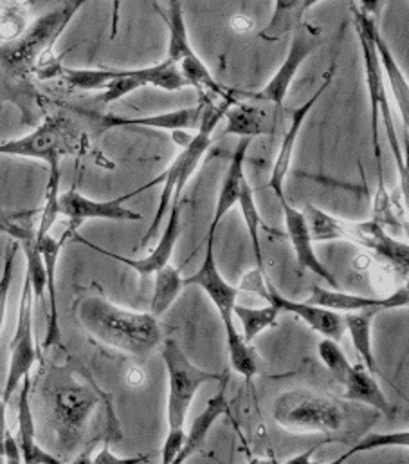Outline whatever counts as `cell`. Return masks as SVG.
Returning a JSON list of instances; mask_svg holds the SVG:
<instances>
[{
  "label": "cell",
  "instance_id": "obj_40",
  "mask_svg": "<svg viewBox=\"0 0 409 464\" xmlns=\"http://www.w3.org/2000/svg\"><path fill=\"white\" fill-rule=\"evenodd\" d=\"M20 242L16 238H11V242L5 247V256H4V266H2V275H0V331L4 327L5 320V309H7V298H9V289L13 282V273H14V260L18 253Z\"/></svg>",
  "mask_w": 409,
  "mask_h": 464
},
{
  "label": "cell",
  "instance_id": "obj_4",
  "mask_svg": "<svg viewBox=\"0 0 409 464\" xmlns=\"http://www.w3.org/2000/svg\"><path fill=\"white\" fill-rule=\"evenodd\" d=\"M161 356L168 378L166 398V438L163 445L161 461L174 463L183 449L186 438V418L192 401L205 383H218L225 372H211L197 367L185 349L174 338H166L161 345Z\"/></svg>",
  "mask_w": 409,
  "mask_h": 464
},
{
  "label": "cell",
  "instance_id": "obj_33",
  "mask_svg": "<svg viewBox=\"0 0 409 464\" xmlns=\"http://www.w3.org/2000/svg\"><path fill=\"white\" fill-rule=\"evenodd\" d=\"M236 205L240 207L243 223H245L247 232H249L251 247H252L254 260H256V267L262 269V271H265V267H263V253H262V244H260L262 218H260V212H258V207H256L254 190H252V187L249 185V181H245V183L242 185V190H240V196H238Z\"/></svg>",
  "mask_w": 409,
  "mask_h": 464
},
{
  "label": "cell",
  "instance_id": "obj_10",
  "mask_svg": "<svg viewBox=\"0 0 409 464\" xmlns=\"http://www.w3.org/2000/svg\"><path fill=\"white\" fill-rule=\"evenodd\" d=\"M168 25V53L166 58L172 60L190 87H195L199 94H207L213 98H233V91L222 87L209 67L199 58L192 47L185 7L181 0H170L168 13L165 14Z\"/></svg>",
  "mask_w": 409,
  "mask_h": 464
},
{
  "label": "cell",
  "instance_id": "obj_45",
  "mask_svg": "<svg viewBox=\"0 0 409 464\" xmlns=\"http://www.w3.org/2000/svg\"><path fill=\"white\" fill-rule=\"evenodd\" d=\"M319 2H323V0H301V7H303V11L307 13L309 9H312L314 5H318Z\"/></svg>",
  "mask_w": 409,
  "mask_h": 464
},
{
  "label": "cell",
  "instance_id": "obj_12",
  "mask_svg": "<svg viewBox=\"0 0 409 464\" xmlns=\"http://www.w3.org/2000/svg\"><path fill=\"white\" fill-rule=\"evenodd\" d=\"M323 42V29L319 25L300 22L298 27L292 31V40L289 53L272 78L256 92H242L247 98L269 102L280 109L285 105L287 92L300 71V67L307 62V58L321 45Z\"/></svg>",
  "mask_w": 409,
  "mask_h": 464
},
{
  "label": "cell",
  "instance_id": "obj_9",
  "mask_svg": "<svg viewBox=\"0 0 409 464\" xmlns=\"http://www.w3.org/2000/svg\"><path fill=\"white\" fill-rule=\"evenodd\" d=\"M274 421L290 434H338L345 425L343 409L309 389H292L272 403Z\"/></svg>",
  "mask_w": 409,
  "mask_h": 464
},
{
  "label": "cell",
  "instance_id": "obj_14",
  "mask_svg": "<svg viewBox=\"0 0 409 464\" xmlns=\"http://www.w3.org/2000/svg\"><path fill=\"white\" fill-rule=\"evenodd\" d=\"M181 216H183V201H176L170 207L168 221H166V227H165V230L161 233V237H159V242L156 244V247L147 256H141V258H128V256L119 255L116 251L105 249V247L87 240L85 237H81L78 233L72 235V240L80 242V244H85L87 247H90L92 251H96L100 255H105V256H109L112 260H118V262L128 266L130 269H134L141 276V282H145V280L154 276L163 266H166L172 260L176 246H177V240L181 237Z\"/></svg>",
  "mask_w": 409,
  "mask_h": 464
},
{
  "label": "cell",
  "instance_id": "obj_43",
  "mask_svg": "<svg viewBox=\"0 0 409 464\" xmlns=\"http://www.w3.org/2000/svg\"><path fill=\"white\" fill-rule=\"evenodd\" d=\"M5 405L7 403L0 396V461H4V440H5V434L9 432L5 423Z\"/></svg>",
  "mask_w": 409,
  "mask_h": 464
},
{
  "label": "cell",
  "instance_id": "obj_27",
  "mask_svg": "<svg viewBox=\"0 0 409 464\" xmlns=\"http://www.w3.org/2000/svg\"><path fill=\"white\" fill-rule=\"evenodd\" d=\"M345 389V398L352 401H361L386 416L394 414V407L383 389L379 387L374 374L363 365H352L347 378L341 382Z\"/></svg>",
  "mask_w": 409,
  "mask_h": 464
},
{
  "label": "cell",
  "instance_id": "obj_38",
  "mask_svg": "<svg viewBox=\"0 0 409 464\" xmlns=\"http://www.w3.org/2000/svg\"><path fill=\"white\" fill-rule=\"evenodd\" d=\"M38 214L40 210H2L0 208V233H5L16 240H24L34 235L33 219Z\"/></svg>",
  "mask_w": 409,
  "mask_h": 464
},
{
  "label": "cell",
  "instance_id": "obj_18",
  "mask_svg": "<svg viewBox=\"0 0 409 464\" xmlns=\"http://www.w3.org/2000/svg\"><path fill=\"white\" fill-rule=\"evenodd\" d=\"M128 201L127 196L110 201H94L76 188H71L58 196V216L69 221L67 232L71 235L78 233V228L92 219L116 221V223H138L141 221V214L125 208L123 203ZM72 240V238H71Z\"/></svg>",
  "mask_w": 409,
  "mask_h": 464
},
{
  "label": "cell",
  "instance_id": "obj_13",
  "mask_svg": "<svg viewBox=\"0 0 409 464\" xmlns=\"http://www.w3.org/2000/svg\"><path fill=\"white\" fill-rule=\"evenodd\" d=\"M33 311H34L33 291L25 276L22 293H20V302H18L16 327L9 343V369H7V378L2 391V400L5 403H9L13 394L18 391L22 380L25 376H31V371L38 358L34 333H33Z\"/></svg>",
  "mask_w": 409,
  "mask_h": 464
},
{
  "label": "cell",
  "instance_id": "obj_30",
  "mask_svg": "<svg viewBox=\"0 0 409 464\" xmlns=\"http://www.w3.org/2000/svg\"><path fill=\"white\" fill-rule=\"evenodd\" d=\"M225 334V349H227V358L231 363V369L251 382L258 374V356L252 351L251 343H247L242 336V333L236 331L234 325L224 329Z\"/></svg>",
  "mask_w": 409,
  "mask_h": 464
},
{
  "label": "cell",
  "instance_id": "obj_34",
  "mask_svg": "<svg viewBox=\"0 0 409 464\" xmlns=\"http://www.w3.org/2000/svg\"><path fill=\"white\" fill-rule=\"evenodd\" d=\"M29 0H0V42H11L29 25Z\"/></svg>",
  "mask_w": 409,
  "mask_h": 464
},
{
  "label": "cell",
  "instance_id": "obj_44",
  "mask_svg": "<svg viewBox=\"0 0 409 464\" xmlns=\"http://www.w3.org/2000/svg\"><path fill=\"white\" fill-rule=\"evenodd\" d=\"M318 452V447H312V449H309L305 454H300V456H296V458H290V459H285V463L289 464H298V463H312L310 459H312V456Z\"/></svg>",
  "mask_w": 409,
  "mask_h": 464
},
{
  "label": "cell",
  "instance_id": "obj_22",
  "mask_svg": "<svg viewBox=\"0 0 409 464\" xmlns=\"http://www.w3.org/2000/svg\"><path fill=\"white\" fill-rule=\"evenodd\" d=\"M281 205V212L285 218V230L287 237L292 244V249L296 253V260L300 264V267L314 273L316 276H319L321 280H325L332 289H339V282L338 278L332 275V271L319 260L316 249H314V240L310 235V228L307 223V218L301 210L294 208L289 201L280 203Z\"/></svg>",
  "mask_w": 409,
  "mask_h": 464
},
{
  "label": "cell",
  "instance_id": "obj_5",
  "mask_svg": "<svg viewBox=\"0 0 409 464\" xmlns=\"http://www.w3.org/2000/svg\"><path fill=\"white\" fill-rule=\"evenodd\" d=\"M85 4L87 0H65L60 7L38 16L20 36L0 45V67L13 78H25L43 69L56 40Z\"/></svg>",
  "mask_w": 409,
  "mask_h": 464
},
{
  "label": "cell",
  "instance_id": "obj_32",
  "mask_svg": "<svg viewBox=\"0 0 409 464\" xmlns=\"http://www.w3.org/2000/svg\"><path fill=\"white\" fill-rule=\"evenodd\" d=\"M301 0H276L274 11L267 25L262 29L260 38L274 42L292 33L300 22H303Z\"/></svg>",
  "mask_w": 409,
  "mask_h": 464
},
{
  "label": "cell",
  "instance_id": "obj_15",
  "mask_svg": "<svg viewBox=\"0 0 409 464\" xmlns=\"http://www.w3.org/2000/svg\"><path fill=\"white\" fill-rule=\"evenodd\" d=\"M336 63L330 65V69L327 71L325 74V80L323 83L316 89V92L307 100L303 102L298 109L292 111L290 114V121H289V127L283 134V140H281V145H280V150L274 158V163H272V169H271V176H269V181L265 185V188H269L276 199L280 203L287 201L285 198V183H287V178L290 174V165H292V160H294V150H296V141L301 134V129L310 114V111L314 109V105L319 102V98L325 94V91L332 85V80L336 76Z\"/></svg>",
  "mask_w": 409,
  "mask_h": 464
},
{
  "label": "cell",
  "instance_id": "obj_37",
  "mask_svg": "<svg viewBox=\"0 0 409 464\" xmlns=\"http://www.w3.org/2000/svg\"><path fill=\"white\" fill-rule=\"evenodd\" d=\"M409 445V432L403 430V432H392V434H366L357 445H354L348 452H345L341 458L336 459V463H345L350 458L363 454V452H370V450H379V449H408Z\"/></svg>",
  "mask_w": 409,
  "mask_h": 464
},
{
  "label": "cell",
  "instance_id": "obj_6",
  "mask_svg": "<svg viewBox=\"0 0 409 464\" xmlns=\"http://www.w3.org/2000/svg\"><path fill=\"white\" fill-rule=\"evenodd\" d=\"M303 214L307 218L314 242L347 240L352 244H359L366 249H372L381 258L388 260V264L399 269L404 276L408 275V242L397 240L374 219L348 221L343 218H336L312 203L305 205Z\"/></svg>",
  "mask_w": 409,
  "mask_h": 464
},
{
  "label": "cell",
  "instance_id": "obj_36",
  "mask_svg": "<svg viewBox=\"0 0 409 464\" xmlns=\"http://www.w3.org/2000/svg\"><path fill=\"white\" fill-rule=\"evenodd\" d=\"M141 87H147L145 83V78L138 69H116V76L114 80L101 91L100 94V102L109 105V103H114V102H119L121 98L139 91Z\"/></svg>",
  "mask_w": 409,
  "mask_h": 464
},
{
  "label": "cell",
  "instance_id": "obj_7",
  "mask_svg": "<svg viewBox=\"0 0 409 464\" xmlns=\"http://www.w3.org/2000/svg\"><path fill=\"white\" fill-rule=\"evenodd\" d=\"M359 44H361V53H363V63H365V80H366V91H368V102H370V129H372V143H374V156L377 163V178H379V188H386L385 185V172H383V152H381V143H379V118L385 120L386 125V136L388 143L392 147L397 170H399V179H401V190L404 199L408 201L409 192V174L406 158L403 152V145L399 141V134L395 130L394 116H392V107H390V96H388V87L377 60V53L372 45V42L366 38V34L356 27Z\"/></svg>",
  "mask_w": 409,
  "mask_h": 464
},
{
  "label": "cell",
  "instance_id": "obj_26",
  "mask_svg": "<svg viewBox=\"0 0 409 464\" xmlns=\"http://www.w3.org/2000/svg\"><path fill=\"white\" fill-rule=\"evenodd\" d=\"M72 238L69 232H63L60 238H54L51 233L43 237H34L36 246L42 253L43 264H45V273H47V282H45V291L49 296V324H47V336H45V345L43 349H51L52 345H60V320H58V305H56V266L58 258L62 253V247Z\"/></svg>",
  "mask_w": 409,
  "mask_h": 464
},
{
  "label": "cell",
  "instance_id": "obj_2",
  "mask_svg": "<svg viewBox=\"0 0 409 464\" xmlns=\"http://www.w3.org/2000/svg\"><path fill=\"white\" fill-rule=\"evenodd\" d=\"M43 400L58 458L65 459L81 447L89 423L105 401V394L89 374L69 367H54L45 378Z\"/></svg>",
  "mask_w": 409,
  "mask_h": 464
},
{
  "label": "cell",
  "instance_id": "obj_28",
  "mask_svg": "<svg viewBox=\"0 0 409 464\" xmlns=\"http://www.w3.org/2000/svg\"><path fill=\"white\" fill-rule=\"evenodd\" d=\"M377 314H379V311H376V309H363V311L345 313V316H343L345 329L348 331L356 351L363 358L365 367L374 376H381L379 365L374 356V345H372V327H374V320Z\"/></svg>",
  "mask_w": 409,
  "mask_h": 464
},
{
  "label": "cell",
  "instance_id": "obj_11",
  "mask_svg": "<svg viewBox=\"0 0 409 464\" xmlns=\"http://www.w3.org/2000/svg\"><path fill=\"white\" fill-rule=\"evenodd\" d=\"M240 291H247V293H254L260 298H263L267 304L276 305L280 311L290 313L294 316H298L301 322H305L312 331L319 333L323 338H330L334 342H339L343 338L345 333V320L343 314L316 304H309L305 302H296L290 300L287 296H283L274 285L272 282L267 278L265 271L254 267L251 269L243 278L242 284L238 287Z\"/></svg>",
  "mask_w": 409,
  "mask_h": 464
},
{
  "label": "cell",
  "instance_id": "obj_42",
  "mask_svg": "<svg viewBox=\"0 0 409 464\" xmlns=\"http://www.w3.org/2000/svg\"><path fill=\"white\" fill-rule=\"evenodd\" d=\"M89 2V0H87ZM112 4V14H110V40L118 36L119 29V18H121V0H110Z\"/></svg>",
  "mask_w": 409,
  "mask_h": 464
},
{
  "label": "cell",
  "instance_id": "obj_3",
  "mask_svg": "<svg viewBox=\"0 0 409 464\" xmlns=\"http://www.w3.org/2000/svg\"><path fill=\"white\" fill-rule=\"evenodd\" d=\"M201 98H204V112H203L201 127L195 130V136L183 147L179 156L172 161V165L166 169V172L163 176H157L156 179L143 185L141 188L127 194V198L132 199V198L143 194L145 190L163 183V192H161V198H159L156 216H154L148 230L143 235V238L139 242L141 247H145L156 237V233L161 228L165 218L170 212V207L176 201H183V196H185V190H186L190 179L194 178L195 170L199 169V165L204 160L205 152L211 147L214 129L222 121L229 105L236 100L234 96L233 98H213V96H207V94L201 96Z\"/></svg>",
  "mask_w": 409,
  "mask_h": 464
},
{
  "label": "cell",
  "instance_id": "obj_35",
  "mask_svg": "<svg viewBox=\"0 0 409 464\" xmlns=\"http://www.w3.org/2000/svg\"><path fill=\"white\" fill-rule=\"evenodd\" d=\"M60 76L65 83L76 91H103L116 76V69L100 67V69H72L60 67Z\"/></svg>",
  "mask_w": 409,
  "mask_h": 464
},
{
  "label": "cell",
  "instance_id": "obj_31",
  "mask_svg": "<svg viewBox=\"0 0 409 464\" xmlns=\"http://www.w3.org/2000/svg\"><path fill=\"white\" fill-rule=\"evenodd\" d=\"M280 313L281 311L272 304L263 305V307H251V305L234 304V307H233V316H236L240 320L242 336L247 343H252L254 338L260 333H263L265 329L276 327Z\"/></svg>",
  "mask_w": 409,
  "mask_h": 464
},
{
  "label": "cell",
  "instance_id": "obj_8",
  "mask_svg": "<svg viewBox=\"0 0 409 464\" xmlns=\"http://www.w3.org/2000/svg\"><path fill=\"white\" fill-rule=\"evenodd\" d=\"M83 136L76 123L63 114L47 116L25 136L0 143V156L43 161L49 172H60L62 158L80 154Z\"/></svg>",
  "mask_w": 409,
  "mask_h": 464
},
{
  "label": "cell",
  "instance_id": "obj_1",
  "mask_svg": "<svg viewBox=\"0 0 409 464\" xmlns=\"http://www.w3.org/2000/svg\"><path fill=\"white\" fill-rule=\"evenodd\" d=\"M74 316L92 340L128 356L145 358L163 340L161 325L150 311L125 309L101 291H83L74 302Z\"/></svg>",
  "mask_w": 409,
  "mask_h": 464
},
{
  "label": "cell",
  "instance_id": "obj_20",
  "mask_svg": "<svg viewBox=\"0 0 409 464\" xmlns=\"http://www.w3.org/2000/svg\"><path fill=\"white\" fill-rule=\"evenodd\" d=\"M204 112V98L194 107H183L161 114L150 116H118V114H94L98 116V123L110 130V129H156V130H168V132H190L201 127Z\"/></svg>",
  "mask_w": 409,
  "mask_h": 464
},
{
  "label": "cell",
  "instance_id": "obj_25",
  "mask_svg": "<svg viewBox=\"0 0 409 464\" xmlns=\"http://www.w3.org/2000/svg\"><path fill=\"white\" fill-rule=\"evenodd\" d=\"M31 376H25L18 387V449L22 463H60V458L40 449L36 441V423L31 405Z\"/></svg>",
  "mask_w": 409,
  "mask_h": 464
},
{
  "label": "cell",
  "instance_id": "obj_41",
  "mask_svg": "<svg viewBox=\"0 0 409 464\" xmlns=\"http://www.w3.org/2000/svg\"><path fill=\"white\" fill-rule=\"evenodd\" d=\"M92 463H138V461H141L139 458H118V456H114L112 452H110V449H109V443L105 445V449L96 456V458H92L90 459Z\"/></svg>",
  "mask_w": 409,
  "mask_h": 464
},
{
  "label": "cell",
  "instance_id": "obj_16",
  "mask_svg": "<svg viewBox=\"0 0 409 464\" xmlns=\"http://www.w3.org/2000/svg\"><path fill=\"white\" fill-rule=\"evenodd\" d=\"M236 100L225 111V129L224 134L236 138H258L272 136L280 129V118L283 109L269 103L243 96L240 91H233Z\"/></svg>",
  "mask_w": 409,
  "mask_h": 464
},
{
  "label": "cell",
  "instance_id": "obj_19",
  "mask_svg": "<svg viewBox=\"0 0 409 464\" xmlns=\"http://www.w3.org/2000/svg\"><path fill=\"white\" fill-rule=\"evenodd\" d=\"M186 285H197L204 291L207 298L213 302L214 309L218 311L224 329L234 325L233 307L236 304L240 289L231 285L220 273L216 256H214V238L213 237H205L203 264L194 275L185 276V287Z\"/></svg>",
  "mask_w": 409,
  "mask_h": 464
},
{
  "label": "cell",
  "instance_id": "obj_24",
  "mask_svg": "<svg viewBox=\"0 0 409 464\" xmlns=\"http://www.w3.org/2000/svg\"><path fill=\"white\" fill-rule=\"evenodd\" d=\"M227 385H229V376L224 374V378L218 382V391L213 398L207 400L204 411L195 418V421L190 427V432L185 438L183 449L177 454L174 464L185 463L190 458H194L203 447H204L205 440L209 436L211 427L224 416L229 412V400H227Z\"/></svg>",
  "mask_w": 409,
  "mask_h": 464
},
{
  "label": "cell",
  "instance_id": "obj_39",
  "mask_svg": "<svg viewBox=\"0 0 409 464\" xmlns=\"http://www.w3.org/2000/svg\"><path fill=\"white\" fill-rule=\"evenodd\" d=\"M318 354L323 362V365L330 371V374L336 378V382H343L347 374L352 369V363L348 362L347 354L339 347V342H334L330 338H323L318 345Z\"/></svg>",
  "mask_w": 409,
  "mask_h": 464
},
{
  "label": "cell",
  "instance_id": "obj_29",
  "mask_svg": "<svg viewBox=\"0 0 409 464\" xmlns=\"http://www.w3.org/2000/svg\"><path fill=\"white\" fill-rule=\"evenodd\" d=\"M154 282V295L150 300V313L159 318L163 316L179 298L185 289V276L179 267L172 266L170 262L163 266L156 275Z\"/></svg>",
  "mask_w": 409,
  "mask_h": 464
},
{
  "label": "cell",
  "instance_id": "obj_23",
  "mask_svg": "<svg viewBox=\"0 0 409 464\" xmlns=\"http://www.w3.org/2000/svg\"><path fill=\"white\" fill-rule=\"evenodd\" d=\"M251 143H252L251 138H240V141H238V145H236L231 160H229V165L225 169V174L222 178L220 190H218V196H216L213 219L209 223L205 237L214 238V233L218 230L220 223L224 221V218L236 207L242 185L247 181L245 160H247V152H249Z\"/></svg>",
  "mask_w": 409,
  "mask_h": 464
},
{
  "label": "cell",
  "instance_id": "obj_21",
  "mask_svg": "<svg viewBox=\"0 0 409 464\" xmlns=\"http://www.w3.org/2000/svg\"><path fill=\"white\" fill-rule=\"evenodd\" d=\"M307 302L338 311V313H352V311H363V309H376L381 313V311L408 307L409 291L404 285L388 296H365V295L343 291L341 287L327 289L321 285H314Z\"/></svg>",
  "mask_w": 409,
  "mask_h": 464
},
{
  "label": "cell",
  "instance_id": "obj_17",
  "mask_svg": "<svg viewBox=\"0 0 409 464\" xmlns=\"http://www.w3.org/2000/svg\"><path fill=\"white\" fill-rule=\"evenodd\" d=\"M352 14H354V25L359 27L366 38L372 42L376 53H377V60L385 76V82L403 114V121L408 132L409 127V83L406 74L403 72V69L399 67V62L392 51V47L388 45L386 38L383 36L379 25H377V18L370 16L366 13H363L357 5H352Z\"/></svg>",
  "mask_w": 409,
  "mask_h": 464
}]
</instances>
